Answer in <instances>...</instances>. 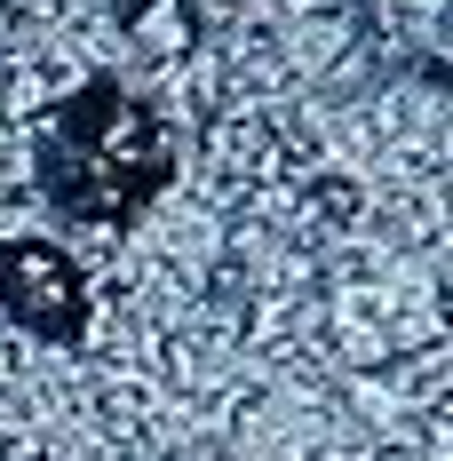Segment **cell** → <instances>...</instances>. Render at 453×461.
<instances>
[{"label":"cell","instance_id":"1","mask_svg":"<svg viewBox=\"0 0 453 461\" xmlns=\"http://www.w3.org/2000/svg\"><path fill=\"white\" fill-rule=\"evenodd\" d=\"M168 167H176L168 128L112 80H88L41 128V191L80 223H128L168 184Z\"/></svg>","mask_w":453,"mask_h":461},{"label":"cell","instance_id":"2","mask_svg":"<svg viewBox=\"0 0 453 461\" xmlns=\"http://www.w3.org/2000/svg\"><path fill=\"white\" fill-rule=\"evenodd\" d=\"M0 319H16L41 342H72L88 326V286L72 255L48 239H0Z\"/></svg>","mask_w":453,"mask_h":461}]
</instances>
